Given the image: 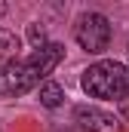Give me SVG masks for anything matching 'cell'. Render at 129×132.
Here are the masks:
<instances>
[{
	"label": "cell",
	"mask_w": 129,
	"mask_h": 132,
	"mask_svg": "<svg viewBox=\"0 0 129 132\" xmlns=\"http://www.w3.org/2000/svg\"><path fill=\"white\" fill-rule=\"evenodd\" d=\"M74 40L80 43V49H86L92 55L104 52L108 43H111V22H108V15H101V12H83L77 19Z\"/></svg>",
	"instance_id": "cell-3"
},
{
	"label": "cell",
	"mask_w": 129,
	"mask_h": 132,
	"mask_svg": "<svg viewBox=\"0 0 129 132\" xmlns=\"http://www.w3.org/2000/svg\"><path fill=\"white\" fill-rule=\"evenodd\" d=\"M83 92L89 98L123 101L129 98V68L120 62H95L83 71Z\"/></svg>",
	"instance_id": "cell-2"
},
{
	"label": "cell",
	"mask_w": 129,
	"mask_h": 132,
	"mask_svg": "<svg viewBox=\"0 0 129 132\" xmlns=\"http://www.w3.org/2000/svg\"><path fill=\"white\" fill-rule=\"evenodd\" d=\"M74 120L86 132H123L120 117H114L111 111H101L95 104H77L74 108Z\"/></svg>",
	"instance_id": "cell-4"
},
{
	"label": "cell",
	"mask_w": 129,
	"mask_h": 132,
	"mask_svg": "<svg viewBox=\"0 0 129 132\" xmlns=\"http://www.w3.org/2000/svg\"><path fill=\"white\" fill-rule=\"evenodd\" d=\"M28 40L34 43V49L46 46V31H43V25H40V22H31V25H28Z\"/></svg>",
	"instance_id": "cell-7"
},
{
	"label": "cell",
	"mask_w": 129,
	"mask_h": 132,
	"mask_svg": "<svg viewBox=\"0 0 129 132\" xmlns=\"http://www.w3.org/2000/svg\"><path fill=\"white\" fill-rule=\"evenodd\" d=\"M62 101H64V89L59 83H52V80H43V83H40V104H43V108L52 111V108H59Z\"/></svg>",
	"instance_id": "cell-5"
},
{
	"label": "cell",
	"mask_w": 129,
	"mask_h": 132,
	"mask_svg": "<svg viewBox=\"0 0 129 132\" xmlns=\"http://www.w3.org/2000/svg\"><path fill=\"white\" fill-rule=\"evenodd\" d=\"M15 49H19V37L12 31H3V28H0V55H3V59H12Z\"/></svg>",
	"instance_id": "cell-6"
},
{
	"label": "cell",
	"mask_w": 129,
	"mask_h": 132,
	"mask_svg": "<svg viewBox=\"0 0 129 132\" xmlns=\"http://www.w3.org/2000/svg\"><path fill=\"white\" fill-rule=\"evenodd\" d=\"M3 12H6V3H0V15H3Z\"/></svg>",
	"instance_id": "cell-9"
},
{
	"label": "cell",
	"mask_w": 129,
	"mask_h": 132,
	"mask_svg": "<svg viewBox=\"0 0 129 132\" xmlns=\"http://www.w3.org/2000/svg\"><path fill=\"white\" fill-rule=\"evenodd\" d=\"M120 114L129 120V98H123V101H120Z\"/></svg>",
	"instance_id": "cell-8"
},
{
	"label": "cell",
	"mask_w": 129,
	"mask_h": 132,
	"mask_svg": "<svg viewBox=\"0 0 129 132\" xmlns=\"http://www.w3.org/2000/svg\"><path fill=\"white\" fill-rule=\"evenodd\" d=\"M64 59V46L62 43H46L40 49H34L28 59H15L3 68L0 74V95H22L34 89L40 80H46L59 62Z\"/></svg>",
	"instance_id": "cell-1"
}]
</instances>
